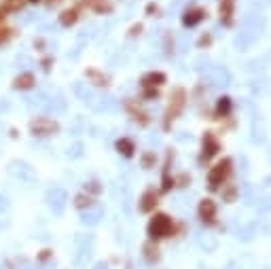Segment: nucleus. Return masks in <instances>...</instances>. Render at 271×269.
Wrapping results in <instances>:
<instances>
[{"label":"nucleus","mask_w":271,"mask_h":269,"mask_svg":"<svg viewBox=\"0 0 271 269\" xmlns=\"http://www.w3.org/2000/svg\"><path fill=\"white\" fill-rule=\"evenodd\" d=\"M172 233V218L168 214H155L148 223V237L151 239H161Z\"/></svg>","instance_id":"obj_1"},{"label":"nucleus","mask_w":271,"mask_h":269,"mask_svg":"<svg viewBox=\"0 0 271 269\" xmlns=\"http://www.w3.org/2000/svg\"><path fill=\"white\" fill-rule=\"evenodd\" d=\"M229 168H231V159H225V161H220V164L208 174V182H210V189L212 191H216L220 185H223L225 176L229 174Z\"/></svg>","instance_id":"obj_2"},{"label":"nucleus","mask_w":271,"mask_h":269,"mask_svg":"<svg viewBox=\"0 0 271 269\" xmlns=\"http://www.w3.org/2000/svg\"><path fill=\"white\" fill-rule=\"evenodd\" d=\"M214 216H216V203L212 200H203L199 203V218L203 223H214Z\"/></svg>","instance_id":"obj_3"},{"label":"nucleus","mask_w":271,"mask_h":269,"mask_svg":"<svg viewBox=\"0 0 271 269\" xmlns=\"http://www.w3.org/2000/svg\"><path fill=\"white\" fill-rule=\"evenodd\" d=\"M155 206H157V195L153 193V191H146V193L142 195V200H140V210L142 212H151Z\"/></svg>","instance_id":"obj_4"},{"label":"nucleus","mask_w":271,"mask_h":269,"mask_svg":"<svg viewBox=\"0 0 271 269\" xmlns=\"http://www.w3.org/2000/svg\"><path fill=\"white\" fill-rule=\"evenodd\" d=\"M202 19H203V11H202V9H193V11H187V13H184L182 24H184V26H195V24H199Z\"/></svg>","instance_id":"obj_5"},{"label":"nucleus","mask_w":271,"mask_h":269,"mask_svg":"<svg viewBox=\"0 0 271 269\" xmlns=\"http://www.w3.org/2000/svg\"><path fill=\"white\" fill-rule=\"evenodd\" d=\"M216 151H218V142L214 140L212 134H208V136L203 138V155L205 157H212V155H216Z\"/></svg>","instance_id":"obj_6"},{"label":"nucleus","mask_w":271,"mask_h":269,"mask_svg":"<svg viewBox=\"0 0 271 269\" xmlns=\"http://www.w3.org/2000/svg\"><path fill=\"white\" fill-rule=\"evenodd\" d=\"M163 81H166V74L163 72H151L142 79V83H144L146 87H155V85H161Z\"/></svg>","instance_id":"obj_7"},{"label":"nucleus","mask_w":271,"mask_h":269,"mask_svg":"<svg viewBox=\"0 0 271 269\" xmlns=\"http://www.w3.org/2000/svg\"><path fill=\"white\" fill-rule=\"evenodd\" d=\"M117 148H119V153L125 155V157H132L134 155V142L132 140H127V138H121L117 142Z\"/></svg>","instance_id":"obj_8"},{"label":"nucleus","mask_w":271,"mask_h":269,"mask_svg":"<svg viewBox=\"0 0 271 269\" xmlns=\"http://www.w3.org/2000/svg\"><path fill=\"white\" fill-rule=\"evenodd\" d=\"M231 13H233V0H220V15L225 17L227 24H231Z\"/></svg>","instance_id":"obj_9"},{"label":"nucleus","mask_w":271,"mask_h":269,"mask_svg":"<svg viewBox=\"0 0 271 269\" xmlns=\"http://www.w3.org/2000/svg\"><path fill=\"white\" fill-rule=\"evenodd\" d=\"M32 81H34L32 74H24V76H19V79H17V87L28 89V87H32Z\"/></svg>","instance_id":"obj_10"},{"label":"nucleus","mask_w":271,"mask_h":269,"mask_svg":"<svg viewBox=\"0 0 271 269\" xmlns=\"http://www.w3.org/2000/svg\"><path fill=\"white\" fill-rule=\"evenodd\" d=\"M74 19H76V13L68 11V13H64V17H62V24H64V26H68V24H74Z\"/></svg>","instance_id":"obj_11"},{"label":"nucleus","mask_w":271,"mask_h":269,"mask_svg":"<svg viewBox=\"0 0 271 269\" xmlns=\"http://www.w3.org/2000/svg\"><path fill=\"white\" fill-rule=\"evenodd\" d=\"M229 108H231L229 98H223V100L218 102V112H229Z\"/></svg>","instance_id":"obj_12"},{"label":"nucleus","mask_w":271,"mask_h":269,"mask_svg":"<svg viewBox=\"0 0 271 269\" xmlns=\"http://www.w3.org/2000/svg\"><path fill=\"white\" fill-rule=\"evenodd\" d=\"M32 2H36V0H32Z\"/></svg>","instance_id":"obj_13"}]
</instances>
